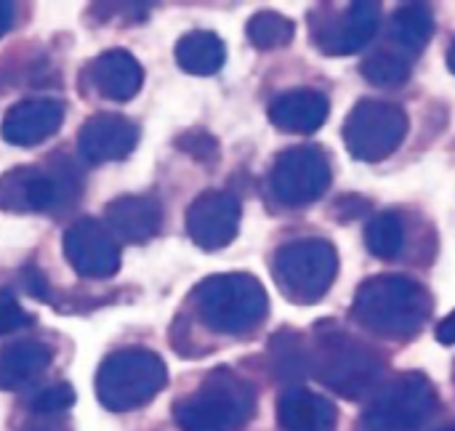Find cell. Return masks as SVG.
<instances>
[{"label": "cell", "mask_w": 455, "mask_h": 431, "mask_svg": "<svg viewBox=\"0 0 455 431\" xmlns=\"http://www.w3.org/2000/svg\"><path fill=\"white\" fill-rule=\"evenodd\" d=\"M432 315V296L403 275H376L357 288L352 317L379 339L408 341L419 336Z\"/></svg>", "instance_id": "obj_1"}, {"label": "cell", "mask_w": 455, "mask_h": 431, "mask_svg": "<svg viewBox=\"0 0 455 431\" xmlns=\"http://www.w3.org/2000/svg\"><path fill=\"white\" fill-rule=\"evenodd\" d=\"M83 176L67 155H53L45 168L16 165L0 176V211L61 213L77 205Z\"/></svg>", "instance_id": "obj_2"}, {"label": "cell", "mask_w": 455, "mask_h": 431, "mask_svg": "<svg viewBox=\"0 0 455 431\" xmlns=\"http://www.w3.org/2000/svg\"><path fill=\"white\" fill-rule=\"evenodd\" d=\"M256 411V392L227 368L211 371L203 384L176 403L173 419L181 431H237Z\"/></svg>", "instance_id": "obj_3"}, {"label": "cell", "mask_w": 455, "mask_h": 431, "mask_svg": "<svg viewBox=\"0 0 455 431\" xmlns=\"http://www.w3.org/2000/svg\"><path fill=\"white\" fill-rule=\"evenodd\" d=\"M197 317L216 333L243 336L261 325L269 315L264 285L253 275L232 272L205 277L192 293Z\"/></svg>", "instance_id": "obj_4"}, {"label": "cell", "mask_w": 455, "mask_h": 431, "mask_svg": "<svg viewBox=\"0 0 455 431\" xmlns=\"http://www.w3.org/2000/svg\"><path fill=\"white\" fill-rule=\"evenodd\" d=\"M168 384L165 363L141 347L112 352L96 373V397L112 413L149 405Z\"/></svg>", "instance_id": "obj_5"}, {"label": "cell", "mask_w": 455, "mask_h": 431, "mask_svg": "<svg viewBox=\"0 0 455 431\" xmlns=\"http://www.w3.org/2000/svg\"><path fill=\"white\" fill-rule=\"evenodd\" d=\"M309 368L331 392L347 400H360L381 379L384 360L371 347L341 331H320L317 349L309 355Z\"/></svg>", "instance_id": "obj_6"}, {"label": "cell", "mask_w": 455, "mask_h": 431, "mask_svg": "<svg viewBox=\"0 0 455 431\" xmlns=\"http://www.w3.org/2000/svg\"><path fill=\"white\" fill-rule=\"evenodd\" d=\"M339 253L323 237H304L283 245L275 253L272 275L280 293L293 304H317L333 285Z\"/></svg>", "instance_id": "obj_7"}, {"label": "cell", "mask_w": 455, "mask_h": 431, "mask_svg": "<svg viewBox=\"0 0 455 431\" xmlns=\"http://www.w3.org/2000/svg\"><path fill=\"white\" fill-rule=\"evenodd\" d=\"M437 389L424 373H400L392 379L365 411L368 431H419L437 411Z\"/></svg>", "instance_id": "obj_8"}, {"label": "cell", "mask_w": 455, "mask_h": 431, "mask_svg": "<svg viewBox=\"0 0 455 431\" xmlns=\"http://www.w3.org/2000/svg\"><path fill=\"white\" fill-rule=\"evenodd\" d=\"M408 136V115L389 101L365 99L344 123V141L352 157L363 163H381L395 155Z\"/></svg>", "instance_id": "obj_9"}, {"label": "cell", "mask_w": 455, "mask_h": 431, "mask_svg": "<svg viewBox=\"0 0 455 431\" xmlns=\"http://www.w3.org/2000/svg\"><path fill=\"white\" fill-rule=\"evenodd\" d=\"M272 195L288 208H304L320 200L331 187V163L317 144L291 147L277 155L269 173Z\"/></svg>", "instance_id": "obj_10"}, {"label": "cell", "mask_w": 455, "mask_h": 431, "mask_svg": "<svg viewBox=\"0 0 455 431\" xmlns=\"http://www.w3.org/2000/svg\"><path fill=\"white\" fill-rule=\"evenodd\" d=\"M61 251L69 267L88 280H107L120 269V245L107 224L96 219H77L61 237Z\"/></svg>", "instance_id": "obj_11"}, {"label": "cell", "mask_w": 455, "mask_h": 431, "mask_svg": "<svg viewBox=\"0 0 455 431\" xmlns=\"http://www.w3.org/2000/svg\"><path fill=\"white\" fill-rule=\"evenodd\" d=\"M240 200L221 189H208L187 208V235L203 251L227 248L240 229Z\"/></svg>", "instance_id": "obj_12"}, {"label": "cell", "mask_w": 455, "mask_h": 431, "mask_svg": "<svg viewBox=\"0 0 455 431\" xmlns=\"http://www.w3.org/2000/svg\"><path fill=\"white\" fill-rule=\"evenodd\" d=\"M379 27L376 3H352L344 13H315L312 37L328 56H347L365 48Z\"/></svg>", "instance_id": "obj_13"}, {"label": "cell", "mask_w": 455, "mask_h": 431, "mask_svg": "<svg viewBox=\"0 0 455 431\" xmlns=\"http://www.w3.org/2000/svg\"><path fill=\"white\" fill-rule=\"evenodd\" d=\"M139 144V125L115 112H99L80 125L77 149L91 165L117 163L133 152Z\"/></svg>", "instance_id": "obj_14"}, {"label": "cell", "mask_w": 455, "mask_h": 431, "mask_svg": "<svg viewBox=\"0 0 455 431\" xmlns=\"http://www.w3.org/2000/svg\"><path fill=\"white\" fill-rule=\"evenodd\" d=\"M64 123V104L56 99H21L16 101L0 125V133L13 147H35L51 139Z\"/></svg>", "instance_id": "obj_15"}, {"label": "cell", "mask_w": 455, "mask_h": 431, "mask_svg": "<svg viewBox=\"0 0 455 431\" xmlns=\"http://www.w3.org/2000/svg\"><path fill=\"white\" fill-rule=\"evenodd\" d=\"M85 75H88L93 91L112 101H131L141 91V83H144L141 64L136 61V56H131L123 48L99 53L85 67Z\"/></svg>", "instance_id": "obj_16"}, {"label": "cell", "mask_w": 455, "mask_h": 431, "mask_svg": "<svg viewBox=\"0 0 455 431\" xmlns=\"http://www.w3.org/2000/svg\"><path fill=\"white\" fill-rule=\"evenodd\" d=\"M328 96L315 88H293L280 93L269 104V120L283 133H299L309 136L317 128H323L328 117Z\"/></svg>", "instance_id": "obj_17"}, {"label": "cell", "mask_w": 455, "mask_h": 431, "mask_svg": "<svg viewBox=\"0 0 455 431\" xmlns=\"http://www.w3.org/2000/svg\"><path fill=\"white\" fill-rule=\"evenodd\" d=\"M104 224L125 243H147L160 232L163 208L149 195H123L107 205Z\"/></svg>", "instance_id": "obj_18"}, {"label": "cell", "mask_w": 455, "mask_h": 431, "mask_svg": "<svg viewBox=\"0 0 455 431\" xmlns=\"http://www.w3.org/2000/svg\"><path fill=\"white\" fill-rule=\"evenodd\" d=\"M277 424L283 431H336L339 413L323 395L293 387L277 400Z\"/></svg>", "instance_id": "obj_19"}, {"label": "cell", "mask_w": 455, "mask_h": 431, "mask_svg": "<svg viewBox=\"0 0 455 431\" xmlns=\"http://www.w3.org/2000/svg\"><path fill=\"white\" fill-rule=\"evenodd\" d=\"M53 360L48 344L35 339H21L0 352V389H24L40 379Z\"/></svg>", "instance_id": "obj_20"}, {"label": "cell", "mask_w": 455, "mask_h": 431, "mask_svg": "<svg viewBox=\"0 0 455 431\" xmlns=\"http://www.w3.org/2000/svg\"><path fill=\"white\" fill-rule=\"evenodd\" d=\"M224 59H227V48L221 37L213 32H205V29L187 32L176 43V61L189 75H200V77L213 75L221 69Z\"/></svg>", "instance_id": "obj_21"}, {"label": "cell", "mask_w": 455, "mask_h": 431, "mask_svg": "<svg viewBox=\"0 0 455 431\" xmlns=\"http://www.w3.org/2000/svg\"><path fill=\"white\" fill-rule=\"evenodd\" d=\"M435 32V13L429 5H403L392 16V37L408 48V51H421Z\"/></svg>", "instance_id": "obj_22"}, {"label": "cell", "mask_w": 455, "mask_h": 431, "mask_svg": "<svg viewBox=\"0 0 455 431\" xmlns=\"http://www.w3.org/2000/svg\"><path fill=\"white\" fill-rule=\"evenodd\" d=\"M365 245L381 261L397 259L403 253V245H405L403 219L395 211H384V213L373 216L365 227Z\"/></svg>", "instance_id": "obj_23"}, {"label": "cell", "mask_w": 455, "mask_h": 431, "mask_svg": "<svg viewBox=\"0 0 455 431\" xmlns=\"http://www.w3.org/2000/svg\"><path fill=\"white\" fill-rule=\"evenodd\" d=\"M245 32H248V40L259 51H275V48H283L293 40L296 24L277 11H259L248 19Z\"/></svg>", "instance_id": "obj_24"}, {"label": "cell", "mask_w": 455, "mask_h": 431, "mask_svg": "<svg viewBox=\"0 0 455 431\" xmlns=\"http://www.w3.org/2000/svg\"><path fill=\"white\" fill-rule=\"evenodd\" d=\"M269 355H272V365H275V376L283 381H293L301 379L309 368V357L307 349L301 347V339L296 333H280L272 339L269 344Z\"/></svg>", "instance_id": "obj_25"}, {"label": "cell", "mask_w": 455, "mask_h": 431, "mask_svg": "<svg viewBox=\"0 0 455 431\" xmlns=\"http://www.w3.org/2000/svg\"><path fill=\"white\" fill-rule=\"evenodd\" d=\"M360 72L365 75L368 83L379 85V88H397L411 77V64L408 59H403L400 53H373L363 61Z\"/></svg>", "instance_id": "obj_26"}, {"label": "cell", "mask_w": 455, "mask_h": 431, "mask_svg": "<svg viewBox=\"0 0 455 431\" xmlns=\"http://www.w3.org/2000/svg\"><path fill=\"white\" fill-rule=\"evenodd\" d=\"M72 403H75V389L69 384H53V387H48V389H43V392L35 395L32 413L48 419V416L64 413Z\"/></svg>", "instance_id": "obj_27"}, {"label": "cell", "mask_w": 455, "mask_h": 431, "mask_svg": "<svg viewBox=\"0 0 455 431\" xmlns=\"http://www.w3.org/2000/svg\"><path fill=\"white\" fill-rule=\"evenodd\" d=\"M27 325H32V317L21 309V304L8 288H0V336L21 331Z\"/></svg>", "instance_id": "obj_28"}, {"label": "cell", "mask_w": 455, "mask_h": 431, "mask_svg": "<svg viewBox=\"0 0 455 431\" xmlns=\"http://www.w3.org/2000/svg\"><path fill=\"white\" fill-rule=\"evenodd\" d=\"M176 147L195 155L200 163H216V155H219V147H216V139L203 133V131H192V133H184L176 139Z\"/></svg>", "instance_id": "obj_29"}, {"label": "cell", "mask_w": 455, "mask_h": 431, "mask_svg": "<svg viewBox=\"0 0 455 431\" xmlns=\"http://www.w3.org/2000/svg\"><path fill=\"white\" fill-rule=\"evenodd\" d=\"M21 280H24L27 291H29L37 301L53 304V293H51V288H48V280H45V275H43L35 264H27V267H24Z\"/></svg>", "instance_id": "obj_30"}, {"label": "cell", "mask_w": 455, "mask_h": 431, "mask_svg": "<svg viewBox=\"0 0 455 431\" xmlns=\"http://www.w3.org/2000/svg\"><path fill=\"white\" fill-rule=\"evenodd\" d=\"M435 336H437V341L440 344H445V347H453L455 344V312H451L440 325H437V331H435Z\"/></svg>", "instance_id": "obj_31"}, {"label": "cell", "mask_w": 455, "mask_h": 431, "mask_svg": "<svg viewBox=\"0 0 455 431\" xmlns=\"http://www.w3.org/2000/svg\"><path fill=\"white\" fill-rule=\"evenodd\" d=\"M11 24H13V5L0 3V37L11 29Z\"/></svg>", "instance_id": "obj_32"}, {"label": "cell", "mask_w": 455, "mask_h": 431, "mask_svg": "<svg viewBox=\"0 0 455 431\" xmlns=\"http://www.w3.org/2000/svg\"><path fill=\"white\" fill-rule=\"evenodd\" d=\"M448 67H451V72L455 75V40L453 45H451V51H448Z\"/></svg>", "instance_id": "obj_33"}, {"label": "cell", "mask_w": 455, "mask_h": 431, "mask_svg": "<svg viewBox=\"0 0 455 431\" xmlns=\"http://www.w3.org/2000/svg\"><path fill=\"white\" fill-rule=\"evenodd\" d=\"M29 431H61V429H53V427H35V429Z\"/></svg>", "instance_id": "obj_34"}, {"label": "cell", "mask_w": 455, "mask_h": 431, "mask_svg": "<svg viewBox=\"0 0 455 431\" xmlns=\"http://www.w3.org/2000/svg\"><path fill=\"white\" fill-rule=\"evenodd\" d=\"M437 431H455V424H451V427H443V429H437Z\"/></svg>", "instance_id": "obj_35"}]
</instances>
